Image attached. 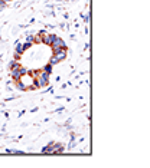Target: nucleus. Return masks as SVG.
Masks as SVG:
<instances>
[{
    "mask_svg": "<svg viewBox=\"0 0 150 168\" xmlns=\"http://www.w3.org/2000/svg\"><path fill=\"white\" fill-rule=\"evenodd\" d=\"M56 39V34L53 33H45L43 34V39H42V43H45V45H48L50 46L52 43H53V40Z\"/></svg>",
    "mask_w": 150,
    "mask_h": 168,
    "instance_id": "1",
    "label": "nucleus"
},
{
    "mask_svg": "<svg viewBox=\"0 0 150 168\" xmlns=\"http://www.w3.org/2000/svg\"><path fill=\"white\" fill-rule=\"evenodd\" d=\"M50 46H52V48H67L64 39H61V37H58V36H56V39L53 40V43H52Z\"/></svg>",
    "mask_w": 150,
    "mask_h": 168,
    "instance_id": "2",
    "label": "nucleus"
},
{
    "mask_svg": "<svg viewBox=\"0 0 150 168\" xmlns=\"http://www.w3.org/2000/svg\"><path fill=\"white\" fill-rule=\"evenodd\" d=\"M10 75H12L13 81H19V79L22 78V73H20L19 67H16V69H10Z\"/></svg>",
    "mask_w": 150,
    "mask_h": 168,
    "instance_id": "3",
    "label": "nucleus"
},
{
    "mask_svg": "<svg viewBox=\"0 0 150 168\" xmlns=\"http://www.w3.org/2000/svg\"><path fill=\"white\" fill-rule=\"evenodd\" d=\"M16 89H19V91H26V85L19 79V81H16Z\"/></svg>",
    "mask_w": 150,
    "mask_h": 168,
    "instance_id": "4",
    "label": "nucleus"
},
{
    "mask_svg": "<svg viewBox=\"0 0 150 168\" xmlns=\"http://www.w3.org/2000/svg\"><path fill=\"white\" fill-rule=\"evenodd\" d=\"M23 45H22V43H19V42H16V52H15V53H19V55H22V53H23Z\"/></svg>",
    "mask_w": 150,
    "mask_h": 168,
    "instance_id": "5",
    "label": "nucleus"
},
{
    "mask_svg": "<svg viewBox=\"0 0 150 168\" xmlns=\"http://www.w3.org/2000/svg\"><path fill=\"white\" fill-rule=\"evenodd\" d=\"M19 66H20V65H19V62H17L16 59L12 60V62L9 63V67H10V69H16V67H19Z\"/></svg>",
    "mask_w": 150,
    "mask_h": 168,
    "instance_id": "6",
    "label": "nucleus"
},
{
    "mask_svg": "<svg viewBox=\"0 0 150 168\" xmlns=\"http://www.w3.org/2000/svg\"><path fill=\"white\" fill-rule=\"evenodd\" d=\"M42 70H43V72H46V73H49V75H50V73H52V65H45Z\"/></svg>",
    "mask_w": 150,
    "mask_h": 168,
    "instance_id": "7",
    "label": "nucleus"
},
{
    "mask_svg": "<svg viewBox=\"0 0 150 168\" xmlns=\"http://www.w3.org/2000/svg\"><path fill=\"white\" fill-rule=\"evenodd\" d=\"M56 63H59V60H58V59H56V58L52 55V58H50V60H49V65H52V66H53V65H56Z\"/></svg>",
    "mask_w": 150,
    "mask_h": 168,
    "instance_id": "8",
    "label": "nucleus"
},
{
    "mask_svg": "<svg viewBox=\"0 0 150 168\" xmlns=\"http://www.w3.org/2000/svg\"><path fill=\"white\" fill-rule=\"evenodd\" d=\"M19 70H20V73H22V76H25L26 73H28V69L25 66H19Z\"/></svg>",
    "mask_w": 150,
    "mask_h": 168,
    "instance_id": "9",
    "label": "nucleus"
},
{
    "mask_svg": "<svg viewBox=\"0 0 150 168\" xmlns=\"http://www.w3.org/2000/svg\"><path fill=\"white\" fill-rule=\"evenodd\" d=\"M26 42L33 45V34H28V37H26Z\"/></svg>",
    "mask_w": 150,
    "mask_h": 168,
    "instance_id": "10",
    "label": "nucleus"
},
{
    "mask_svg": "<svg viewBox=\"0 0 150 168\" xmlns=\"http://www.w3.org/2000/svg\"><path fill=\"white\" fill-rule=\"evenodd\" d=\"M31 46H32V43H28V42H26V43L23 45V51H26V49H29Z\"/></svg>",
    "mask_w": 150,
    "mask_h": 168,
    "instance_id": "11",
    "label": "nucleus"
},
{
    "mask_svg": "<svg viewBox=\"0 0 150 168\" xmlns=\"http://www.w3.org/2000/svg\"><path fill=\"white\" fill-rule=\"evenodd\" d=\"M4 3H6L4 0H0V7H3V6H4Z\"/></svg>",
    "mask_w": 150,
    "mask_h": 168,
    "instance_id": "12",
    "label": "nucleus"
},
{
    "mask_svg": "<svg viewBox=\"0 0 150 168\" xmlns=\"http://www.w3.org/2000/svg\"><path fill=\"white\" fill-rule=\"evenodd\" d=\"M4 1H10V0H4Z\"/></svg>",
    "mask_w": 150,
    "mask_h": 168,
    "instance_id": "13",
    "label": "nucleus"
}]
</instances>
